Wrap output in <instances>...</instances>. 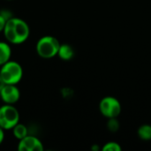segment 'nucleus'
Returning a JSON list of instances; mask_svg holds the SVG:
<instances>
[{"mask_svg":"<svg viewBox=\"0 0 151 151\" xmlns=\"http://www.w3.org/2000/svg\"><path fill=\"white\" fill-rule=\"evenodd\" d=\"M6 41L11 44L24 43L30 35V27L22 19L13 17L6 21L3 31Z\"/></svg>","mask_w":151,"mask_h":151,"instance_id":"f257e3e1","label":"nucleus"},{"mask_svg":"<svg viewBox=\"0 0 151 151\" xmlns=\"http://www.w3.org/2000/svg\"><path fill=\"white\" fill-rule=\"evenodd\" d=\"M59 41L52 35L42 36L36 42L35 50L39 57L49 59L58 56L60 47Z\"/></svg>","mask_w":151,"mask_h":151,"instance_id":"f03ea898","label":"nucleus"},{"mask_svg":"<svg viewBox=\"0 0 151 151\" xmlns=\"http://www.w3.org/2000/svg\"><path fill=\"white\" fill-rule=\"evenodd\" d=\"M0 76L5 84L17 85L23 77V68L16 61L9 60L0 66Z\"/></svg>","mask_w":151,"mask_h":151,"instance_id":"7ed1b4c3","label":"nucleus"},{"mask_svg":"<svg viewBox=\"0 0 151 151\" xmlns=\"http://www.w3.org/2000/svg\"><path fill=\"white\" fill-rule=\"evenodd\" d=\"M19 112L12 104H4L0 107V127L4 130H12L19 122Z\"/></svg>","mask_w":151,"mask_h":151,"instance_id":"20e7f679","label":"nucleus"},{"mask_svg":"<svg viewBox=\"0 0 151 151\" xmlns=\"http://www.w3.org/2000/svg\"><path fill=\"white\" fill-rule=\"evenodd\" d=\"M99 111L107 119L117 118L121 112V104L116 97L105 96L100 101Z\"/></svg>","mask_w":151,"mask_h":151,"instance_id":"39448f33","label":"nucleus"},{"mask_svg":"<svg viewBox=\"0 0 151 151\" xmlns=\"http://www.w3.org/2000/svg\"><path fill=\"white\" fill-rule=\"evenodd\" d=\"M0 98L4 104L14 105L20 98V91L17 85L5 84L0 90Z\"/></svg>","mask_w":151,"mask_h":151,"instance_id":"423d86ee","label":"nucleus"},{"mask_svg":"<svg viewBox=\"0 0 151 151\" xmlns=\"http://www.w3.org/2000/svg\"><path fill=\"white\" fill-rule=\"evenodd\" d=\"M17 150L19 151H43V144L40 139L34 135L27 134L19 141Z\"/></svg>","mask_w":151,"mask_h":151,"instance_id":"0eeeda50","label":"nucleus"},{"mask_svg":"<svg viewBox=\"0 0 151 151\" xmlns=\"http://www.w3.org/2000/svg\"><path fill=\"white\" fill-rule=\"evenodd\" d=\"M58 56L59 57L60 59L64 61H69L74 57V50L70 44L67 43L60 44Z\"/></svg>","mask_w":151,"mask_h":151,"instance_id":"6e6552de","label":"nucleus"},{"mask_svg":"<svg viewBox=\"0 0 151 151\" xmlns=\"http://www.w3.org/2000/svg\"><path fill=\"white\" fill-rule=\"evenodd\" d=\"M12 48L7 42H0V66L11 60Z\"/></svg>","mask_w":151,"mask_h":151,"instance_id":"1a4fd4ad","label":"nucleus"},{"mask_svg":"<svg viewBox=\"0 0 151 151\" xmlns=\"http://www.w3.org/2000/svg\"><path fill=\"white\" fill-rule=\"evenodd\" d=\"M12 134L17 140H21L28 134V128L21 123H18L12 129Z\"/></svg>","mask_w":151,"mask_h":151,"instance_id":"9d476101","label":"nucleus"},{"mask_svg":"<svg viewBox=\"0 0 151 151\" xmlns=\"http://www.w3.org/2000/svg\"><path fill=\"white\" fill-rule=\"evenodd\" d=\"M137 134L142 141H151V125H142L137 130Z\"/></svg>","mask_w":151,"mask_h":151,"instance_id":"9b49d317","label":"nucleus"},{"mask_svg":"<svg viewBox=\"0 0 151 151\" xmlns=\"http://www.w3.org/2000/svg\"><path fill=\"white\" fill-rule=\"evenodd\" d=\"M103 151H120L121 147L119 143L115 142H109L104 144V146L102 148Z\"/></svg>","mask_w":151,"mask_h":151,"instance_id":"f8f14e48","label":"nucleus"},{"mask_svg":"<svg viewBox=\"0 0 151 151\" xmlns=\"http://www.w3.org/2000/svg\"><path fill=\"white\" fill-rule=\"evenodd\" d=\"M108 128L111 131V132H116L119 129V122L116 119V118L113 119H109L108 121Z\"/></svg>","mask_w":151,"mask_h":151,"instance_id":"ddd939ff","label":"nucleus"},{"mask_svg":"<svg viewBox=\"0 0 151 151\" xmlns=\"http://www.w3.org/2000/svg\"><path fill=\"white\" fill-rule=\"evenodd\" d=\"M0 14H1L6 20H9V19H11L12 18L14 17L12 12H11L9 9H1V10H0Z\"/></svg>","mask_w":151,"mask_h":151,"instance_id":"4468645a","label":"nucleus"},{"mask_svg":"<svg viewBox=\"0 0 151 151\" xmlns=\"http://www.w3.org/2000/svg\"><path fill=\"white\" fill-rule=\"evenodd\" d=\"M6 21L7 20L0 14V33H3L4 27H5V24H6Z\"/></svg>","mask_w":151,"mask_h":151,"instance_id":"2eb2a0df","label":"nucleus"},{"mask_svg":"<svg viewBox=\"0 0 151 151\" xmlns=\"http://www.w3.org/2000/svg\"><path fill=\"white\" fill-rule=\"evenodd\" d=\"M4 131L1 127H0V145L4 142Z\"/></svg>","mask_w":151,"mask_h":151,"instance_id":"dca6fc26","label":"nucleus"},{"mask_svg":"<svg viewBox=\"0 0 151 151\" xmlns=\"http://www.w3.org/2000/svg\"><path fill=\"white\" fill-rule=\"evenodd\" d=\"M5 85V83H4V81H3V79L1 78V76H0V90L4 88V86Z\"/></svg>","mask_w":151,"mask_h":151,"instance_id":"f3484780","label":"nucleus"},{"mask_svg":"<svg viewBox=\"0 0 151 151\" xmlns=\"http://www.w3.org/2000/svg\"><path fill=\"white\" fill-rule=\"evenodd\" d=\"M7 1H11V0H7Z\"/></svg>","mask_w":151,"mask_h":151,"instance_id":"a211bd4d","label":"nucleus"}]
</instances>
